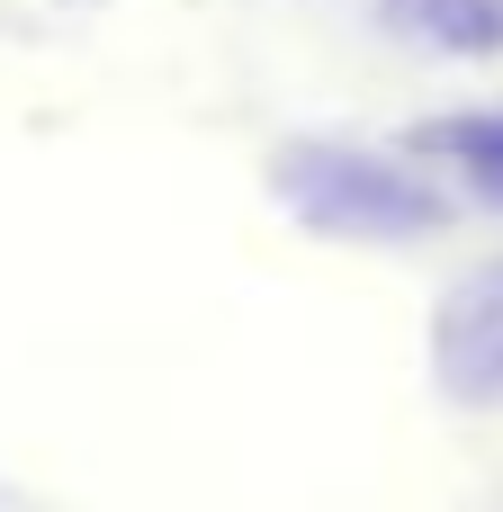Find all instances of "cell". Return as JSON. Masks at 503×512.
Listing matches in <instances>:
<instances>
[{"label":"cell","mask_w":503,"mask_h":512,"mask_svg":"<svg viewBox=\"0 0 503 512\" xmlns=\"http://www.w3.org/2000/svg\"><path fill=\"white\" fill-rule=\"evenodd\" d=\"M270 189L297 225H315L333 243H414L450 216L432 180H414L405 162L360 153V144H288L270 162Z\"/></svg>","instance_id":"obj_1"},{"label":"cell","mask_w":503,"mask_h":512,"mask_svg":"<svg viewBox=\"0 0 503 512\" xmlns=\"http://www.w3.org/2000/svg\"><path fill=\"white\" fill-rule=\"evenodd\" d=\"M432 378L450 405L503 414V252L477 261L432 315Z\"/></svg>","instance_id":"obj_2"},{"label":"cell","mask_w":503,"mask_h":512,"mask_svg":"<svg viewBox=\"0 0 503 512\" xmlns=\"http://www.w3.org/2000/svg\"><path fill=\"white\" fill-rule=\"evenodd\" d=\"M378 18L441 54H503V0H387Z\"/></svg>","instance_id":"obj_3"},{"label":"cell","mask_w":503,"mask_h":512,"mask_svg":"<svg viewBox=\"0 0 503 512\" xmlns=\"http://www.w3.org/2000/svg\"><path fill=\"white\" fill-rule=\"evenodd\" d=\"M423 153L459 162V171H468V189H486V198L503 207V108H477V117H441V126H423Z\"/></svg>","instance_id":"obj_4"}]
</instances>
